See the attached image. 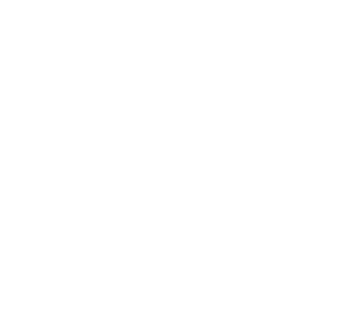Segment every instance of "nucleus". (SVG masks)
Segmentation results:
<instances>
[]
</instances>
